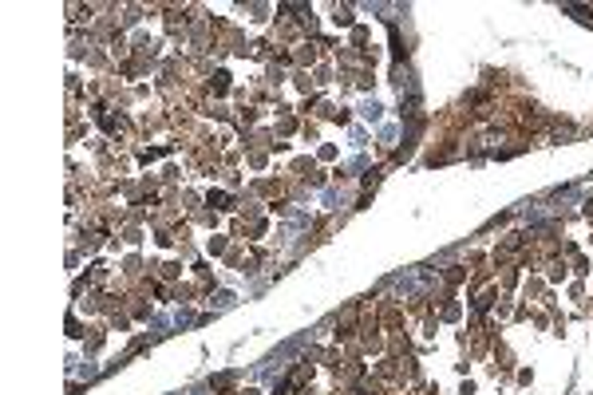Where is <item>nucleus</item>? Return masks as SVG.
<instances>
[{
    "instance_id": "obj_1",
    "label": "nucleus",
    "mask_w": 593,
    "mask_h": 395,
    "mask_svg": "<svg viewBox=\"0 0 593 395\" xmlns=\"http://www.w3.org/2000/svg\"><path fill=\"white\" fill-rule=\"evenodd\" d=\"M301 348H305V336H297V340H289V344H285L281 352H273L269 360H265V364L257 368V372H253V380H269V375L277 372V368H281L285 360H289V356H297V352H301Z\"/></svg>"
},
{
    "instance_id": "obj_2",
    "label": "nucleus",
    "mask_w": 593,
    "mask_h": 395,
    "mask_svg": "<svg viewBox=\"0 0 593 395\" xmlns=\"http://www.w3.org/2000/svg\"><path fill=\"white\" fill-rule=\"evenodd\" d=\"M432 284V273L427 269H408V273H400V277H392V289L396 293H420V289H427Z\"/></svg>"
},
{
    "instance_id": "obj_3",
    "label": "nucleus",
    "mask_w": 593,
    "mask_h": 395,
    "mask_svg": "<svg viewBox=\"0 0 593 395\" xmlns=\"http://www.w3.org/2000/svg\"><path fill=\"white\" fill-rule=\"evenodd\" d=\"M182 395H206V391H202V387H190V391H182Z\"/></svg>"
}]
</instances>
